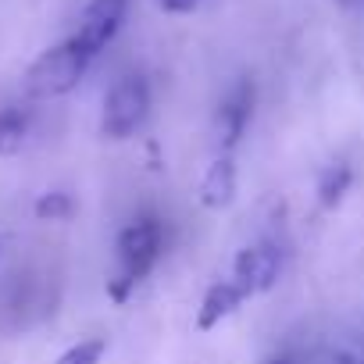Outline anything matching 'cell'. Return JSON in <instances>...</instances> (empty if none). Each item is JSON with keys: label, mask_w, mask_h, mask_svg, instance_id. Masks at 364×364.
<instances>
[{"label": "cell", "mask_w": 364, "mask_h": 364, "mask_svg": "<svg viewBox=\"0 0 364 364\" xmlns=\"http://www.w3.org/2000/svg\"><path fill=\"white\" fill-rule=\"evenodd\" d=\"M204 4V0H157V8L168 11V15H190Z\"/></svg>", "instance_id": "4fadbf2b"}, {"label": "cell", "mask_w": 364, "mask_h": 364, "mask_svg": "<svg viewBox=\"0 0 364 364\" xmlns=\"http://www.w3.org/2000/svg\"><path fill=\"white\" fill-rule=\"evenodd\" d=\"M243 300H250V296L243 293L240 282H232V279L215 282V286L204 293V300H200V311H197V332H211V328H218L225 318H232V314L243 307Z\"/></svg>", "instance_id": "ba28073f"}, {"label": "cell", "mask_w": 364, "mask_h": 364, "mask_svg": "<svg viewBox=\"0 0 364 364\" xmlns=\"http://www.w3.org/2000/svg\"><path fill=\"white\" fill-rule=\"evenodd\" d=\"M279 364H282V360H279Z\"/></svg>", "instance_id": "9a60e30c"}, {"label": "cell", "mask_w": 364, "mask_h": 364, "mask_svg": "<svg viewBox=\"0 0 364 364\" xmlns=\"http://www.w3.org/2000/svg\"><path fill=\"white\" fill-rule=\"evenodd\" d=\"M250 114H254V82H236L229 90V97L222 100L218 107V118H215V132H218V146L225 154L236 150V143L243 139L247 125H250Z\"/></svg>", "instance_id": "8992f818"}, {"label": "cell", "mask_w": 364, "mask_h": 364, "mask_svg": "<svg viewBox=\"0 0 364 364\" xmlns=\"http://www.w3.org/2000/svg\"><path fill=\"white\" fill-rule=\"evenodd\" d=\"M279 272H282V250L268 240L243 247L232 261V282H240L247 296L268 293L279 282Z\"/></svg>", "instance_id": "277c9868"}, {"label": "cell", "mask_w": 364, "mask_h": 364, "mask_svg": "<svg viewBox=\"0 0 364 364\" xmlns=\"http://www.w3.org/2000/svg\"><path fill=\"white\" fill-rule=\"evenodd\" d=\"M33 129V114L29 107H0V157H11L26 146Z\"/></svg>", "instance_id": "9c48e42d"}, {"label": "cell", "mask_w": 364, "mask_h": 364, "mask_svg": "<svg viewBox=\"0 0 364 364\" xmlns=\"http://www.w3.org/2000/svg\"><path fill=\"white\" fill-rule=\"evenodd\" d=\"M72 211H75V204H72V197L61 193V190L43 193V197L36 200V218H43V222H65Z\"/></svg>", "instance_id": "7c38bea8"}, {"label": "cell", "mask_w": 364, "mask_h": 364, "mask_svg": "<svg viewBox=\"0 0 364 364\" xmlns=\"http://www.w3.org/2000/svg\"><path fill=\"white\" fill-rule=\"evenodd\" d=\"M350 182H353V171H350V164H343V161H336V164H328L325 171H321V178H318V204L321 208H339L343 204V197H346V190H350Z\"/></svg>", "instance_id": "30bf717a"}, {"label": "cell", "mask_w": 364, "mask_h": 364, "mask_svg": "<svg viewBox=\"0 0 364 364\" xmlns=\"http://www.w3.org/2000/svg\"><path fill=\"white\" fill-rule=\"evenodd\" d=\"M90 61H93V58L82 50V43H79L75 36H68L65 43L43 50V54L33 61V68H29V75H26V90H29L33 97H40V100L65 97V93H72V90L79 86V79L86 75Z\"/></svg>", "instance_id": "7a4b0ae2"}, {"label": "cell", "mask_w": 364, "mask_h": 364, "mask_svg": "<svg viewBox=\"0 0 364 364\" xmlns=\"http://www.w3.org/2000/svg\"><path fill=\"white\" fill-rule=\"evenodd\" d=\"M125 15H129V0H93V4L86 8V15H82V22H79V29H75L72 36L82 43V50H86L90 58H97V54L118 36Z\"/></svg>", "instance_id": "5b68a950"}, {"label": "cell", "mask_w": 364, "mask_h": 364, "mask_svg": "<svg viewBox=\"0 0 364 364\" xmlns=\"http://www.w3.org/2000/svg\"><path fill=\"white\" fill-rule=\"evenodd\" d=\"M104 353H107V343L104 339H79L75 346H68L58 357V364H100Z\"/></svg>", "instance_id": "8fae6325"}, {"label": "cell", "mask_w": 364, "mask_h": 364, "mask_svg": "<svg viewBox=\"0 0 364 364\" xmlns=\"http://www.w3.org/2000/svg\"><path fill=\"white\" fill-rule=\"evenodd\" d=\"M146 111H150V86L143 75H122L111 93L104 97V114H100V132L104 139H129L143 122H146Z\"/></svg>", "instance_id": "3957f363"}, {"label": "cell", "mask_w": 364, "mask_h": 364, "mask_svg": "<svg viewBox=\"0 0 364 364\" xmlns=\"http://www.w3.org/2000/svg\"><path fill=\"white\" fill-rule=\"evenodd\" d=\"M114 254H118V264H114V275L107 279V296L114 304H125L161 257V222L139 218V222L125 225L114 243Z\"/></svg>", "instance_id": "6da1fadb"}, {"label": "cell", "mask_w": 364, "mask_h": 364, "mask_svg": "<svg viewBox=\"0 0 364 364\" xmlns=\"http://www.w3.org/2000/svg\"><path fill=\"white\" fill-rule=\"evenodd\" d=\"M0 247H4V240H0Z\"/></svg>", "instance_id": "5bb4252c"}, {"label": "cell", "mask_w": 364, "mask_h": 364, "mask_svg": "<svg viewBox=\"0 0 364 364\" xmlns=\"http://www.w3.org/2000/svg\"><path fill=\"white\" fill-rule=\"evenodd\" d=\"M236 186H240V175H236V161L232 154H218L211 161V168L200 178V204L208 211H225L236 200Z\"/></svg>", "instance_id": "52a82bcc"}]
</instances>
